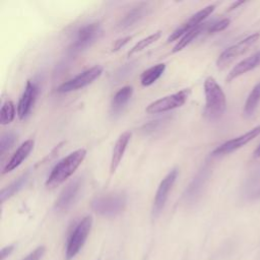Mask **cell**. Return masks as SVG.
<instances>
[{
	"label": "cell",
	"mask_w": 260,
	"mask_h": 260,
	"mask_svg": "<svg viewBox=\"0 0 260 260\" xmlns=\"http://www.w3.org/2000/svg\"><path fill=\"white\" fill-rule=\"evenodd\" d=\"M16 135L13 132H6L1 135L0 138V153L3 154L6 150H8L15 142Z\"/></svg>",
	"instance_id": "484cf974"
},
{
	"label": "cell",
	"mask_w": 260,
	"mask_h": 260,
	"mask_svg": "<svg viewBox=\"0 0 260 260\" xmlns=\"http://www.w3.org/2000/svg\"><path fill=\"white\" fill-rule=\"evenodd\" d=\"M102 72H103L102 66H98V65L93 66V67L79 73L75 77L60 84L57 87V91L60 93H64V92H69V91L80 89V88L90 84L98 77H100Z\"/></svg>",
	"instance_id": "ba28073f"
},
{
	"label": "cell",
	"mask_w": 260,
	"mask_h": 260,
	"mask_svg": "<svg viewBox=\"0 0 260 260\" xmlns=\"http://www.w3.org/2000/svg\"><path fill=\"white\" fill-rule=\"evenodd\" d=\"M260 65V51L254 53L253 55H251L250 57L244 59L243 61H241L240 63H238L228 74L226 77V81H232L235 78L243 75L244 73L253 70L254 68H256L257 66Z\"/></svg>",
	"instance_id": "e0dca14e"
},
{
	"label": "cell",
	"mask_w": 260,
	"mask_h": 260,
	"mask_svg": "<svg viewBox=\"0 0 260 260\" xmlns=\"http://www.w3.org/2000/svg\"><path fill=\"white\" fill-rule=\"evenodd\" d=\"M259 102H260V82H258L253 87V89L251 90L250 94L248 95V98L245 102L243 113H244V116L246 118L253 115V113L256 110Z\"/></svg>",
	"instance_id": "7402d4cb"
},
{
	"label": "cell",
	"mask_w": 260,
	"mask_h": 260,
	"mask_svg": "<svg viewBox=\"0 0 260 260\" xmlns=\"http://www.w3.org/2000/svg\"><path fill=\"white\" fill-rule=\"evenodd\" d=\"M13 249H14V246H13V245H10V246H7V247L2 248L1 253H0V259H1V260H4L6 257H8V256L11 254V252L13 251Z\"/></svg>",
	"instance_id": "4dcf8cb0"
},
{
	"label": "cell",
	"mask_w": 260,
	"mask_h": 260,
	"mask_svg": "<svg viewBox=\"0 0 260 260\" xmlns=\"http://www.w3.org/2000/svg\"><path fill=\"white\" fill-rule=\"evenodd\" d=\"M259 134H260V126H257V127L249 130L248 132H246L236 138L230 139V140L225 141L224 143L220 144L212 151V155L217 156V155H223V154L233 152V151L241 148L242 146H244L245 144H247L254 138H256Z\"/></svg>",
	"instance_id": "4fadbf2b"
},
{
	"label": "cell",
	"mask_w": 260,
	"mask_h": 260,
	"mask_svg": "<svg viewBox=\"0 0 260 260\" xmlns=\"http://www.w3.org/2000/svg\"><path fill=\"white\" fill-rule=\"evenodd\" d=\"M82 186L80 178H76L69 182L60 192L59 197L55 202V209L58 211L68 210L76 201Z\"/></svg>",
	"instance_id": "30bf717a"
},
{
	"label": "cell",
	"mask_w": 260,
	"mask_h": 260,
	"mask_svg": "<svg viewBox=\"0 0 260 260\" xmlns=\"http://www.w3.org/2000/svg\"><path fill=\"white\" fill-rule=\"evenodd\" d=\"M15 117V107L11 101H6L0 110V123L7 125L13 121Z\"/></svg>",
	"instance_id": "d4e9b609"
},
{
	"label": "cell",
	"mask_w": 260,
	"mask_h": 260,
	"mask_svg": "<svg viewBox=\"0 0 260 260\" xmlns=\"http://www.w3.org/2000/svg\"><path fill=\"white\" fill-rule=\"evenodd\" d=\"M133 68H134V64H133V63L125 64L123 67H121V68L118 70V72H117V74H116L117 79H118V80H120L121 78L123 79V78H124L125 76H127L129 73L131 74Z\"/></svg>",
	"instance_id": "83f0119b"
},
{
	"label": "cell",
	"mask_w": 260,
	"mask_h": 260,
	"mask_svg": "<svg viewBox=\"0 0 260 260\" xmlns=\"http://www.w3.org/2000/svg\"><path fill=\"white\" fill-rule=\"evenodd\" d=\"M27 180H28V173H25L22 176H20L17 180H15L13 183H11L9 186L4 188L0 194L1 202H4L5 200L9 199L15 193H17L20 189H22L24 187V185L26 184Z\"/></svg>",
	"instance_id": "603a6c76"
},
{
	"label": "cell",
	"mask_w": 260,
	"mask_h": 260,
	"mask_svg": "<svg viewBox=\"0 0 260 260\" xmlns=\"http://www.w3.org/2000/svg\"><path fill=\"white\" fill-rule=\"evenodd\" d=\"M259 38H260V34L259 32H255V34L250 35L249 37L241 40L237 44L226 48L218 56V58L216 60V66L219 69H223L231 62H233L235 59H237L238 57H240L243 54H245L246 52H248V50L258 41Z\"/></svg>",
	"instance_id": "8992f818"
},
{
	"label": "cell",
	"mask_w": 260,
	"mask_h": 260,
	"mask_svg": "<svg viewBox=\"0 0 260 260\" xmlns=\"http://www.w3.org/2000/svg\"><path fill=\"white\" fill-rule=\"evenodd\" d=\"M204 93V117L209 121H215L223 115L226 109L225 94L213 77H207L205 79Z\"/></svg>",
	"instance_id": "7a4b0ae2"
},
{
	"label": "cell",
	"mask_w": 260,
	"mask_h": 260,
	"mask_svg": "<svg viewBox=\"0 0 260 260\" xmlns=\"http://www.w3.org/2000/svg\"><path fill=\"white\" fill-rule=\"evenodd\" d=\"M160 35H161V32H160L159 30H157V31H155L154 34H151L150 36H148V37H146V38L140 40L138 43H136V44L130 49V51L128 52V56L130 57V56H132V55H134V54H136V53L142 51L143 49H145V48L148 47L149 45L153 44L154 42H156V41L160 38Z\"/></svg>",
	"instance_id": "cb8c5ba5"
},
{
	"label": "cell",
	"mask_w": 260,
	"mask_h": 260,
	"mask_svg": "<svg viewBox=\"0 0 260 260\" xmlns=\"http://www.w3.org/2000/svg\"><path fill=\"white\" fill-rule=\"evenodd\" d=\"M211 23L210 22H205V23H201L199 24L198 26L194 27L193 29H191L190 31H188L187 34H185L180 40L179 42L175 45L174 49H173V53H176V52H179L181 51L182 49H184L186 46H188L192 41H194L197 37H199L202 32L206 31L207 32V29L209 27Z\"/></svg>",
	"instance_id": "ffe728a7"
},
{
	"label": "cell",
	"mask_w": 260,
	"mask_h": 260,
	"mask_svg": "<svg viewBox=\"0 0 260 260\" xmlns=\"http://www.w3.org/2000/svg\"><path fill=\"white\" fill-rule=\"evenodd\" d=\"M189 94H190L189 88L182 89L176 93L164 96L161 99H158L152 102L146 107L145 111L148 114H158V113H164V112H168V111L180 108L186 103Z\"/></svg>",
	"instance_id": "52a82bcc"
},
{
	"label": "cell",
	"mask_w": 260,
	"mask_h": 260,
	"mask_svg": "<svg viewBox=\"0 0 260 260\" xmlns=\"http://www.w3.org/2000/svg\"><path fill=\"white\" fill-rule=\"evenodd\" d=\"M178 176V170L173 169L159 183L158 188L156 190L153 204H152V215L154 217L158 216L161 210L165 207V204L167 202V199L169 197V193L172 190L174 183Z\"/></svg>",
	"instance_id": "9c48e42d"
},
{
	"label": "cell",
	"mask_w": 260,
	"mask_h": 260,
	"mask_svg": "<svg viewBox=\"0 0 260 260\" xmlns=\"http://www.w3.org/2000/svg\"><path fill=\"white\" fill-rule=\"evenodd\" d=\"M215 6L214 5H208L206 7H204L203 9H201L200 11L196 12L195 14H193L187 21H185L184 23H182L179 27H177L168 38V43H171L173 41L178 40L179 38H182L185 34H187L188 31H190L191 29H193L194 27L198 26L199 24H201V22L207 17L209 16L213 10H214Z\"/></svg>",
	"instance_id": "8fae6325"
},
{
	"label": "cell",
	"mask_w": 260,
	"mask_h": 260,
	"mask_svg": "<svg viewBox=\"0 0 260 260\" xmlns=\"http://www.w3.org/2000/svg\"><path fill=\"white\" fill-rule=\"evenodd\" d=\"M208 171L209 170L207 169L206 166L203 167L195 176V178L192 180V182L190 183V185L188 186L184 194V198L186 202H193L200 196L202 188L208 176Z\"/></svg>",
	"instance_id": "2e32d148"
},
{
	"label": "cell",
	"mask_w": 260,
	"mask_h": 260,
	"mask_svg": "<svg viewBox=\"0 0 260 260\" xmlns=\"http://www.w3.org/2000/svg\"><path fill=\"white\" fill-rule=\"evenodd\" d=\"M130 138H131V132L125 131L117 139V141L114 145L112 157H111V164H110L111 174H114L116 172V170L118 169V167L124 156V153H125L127 145L130 141Z\"/></svg>",
	"instance_id": "9a60e30c"
},
{
	"label": "cell",
	"mask_w": 260,
	"mask_h": 260,
	"mask_svg": "<svg viewBox=\"0 0 260 260\" xmlns=\"http://www.w3.org/2000/svg\"><path fill=\"white\" fill-rule=\"evenodd\" d=\"M243 3H244V1H241V2H240V1H238V2H235V3L230 7V9H229V10H233V9H235L237 6H240V5H241V4H243Z\"/></svg>",
	"instance_id": "1f68e13d"
},
{
	"label": "cell",
	"mask_w": 260,
	"mask_h": 260,
	"mask_svg": "<svg viewBox=\"0 0 260 260\" xmlns=\"http://www.w3.org/2000/svg\"><path fill=\"white\" fill-rule=\"evenodd\" d=\"M133 94V87L130 85L123 86L121 89H119L115 95L113 96L112 103H111V114L113 116L120 114L127 103L130 101L131 96Z\"/></svg>",
	"instance_id": "d6986e66"
},
{
	"label": "cell",
	"mask_w": 260,
	"mask_h": 260,
	"mask_svg": "<svg viewBox=\"0 0 260 260\" xmlns=\"http://www.w3.org/2000/svg\"><path fill=\"white\" fill-rule=\"evenodd\" d=\"M127 203V196L123 192H111L94 197L90 202L91 209L102 215L112 217L121 213Z\"/></svg>",
	"instance_id": "3957f363"
},
{
	"label": "cell",
	"mask_w": 260,
	"mask_h": 260,
	"mask_svg": "<svg viewBox=\"0 0 260 260\" xmlns=\"http://www.w3.org/2000/svg\"><path fill=\"white\" fill-rule=\"evenodd\" d=\"M229 24H230V19H228V18L220 19L216 22H211V24L209 25V27L207 29V32L208 34H213V32L223 30L224 28H226L229 26Z\"/></svg>",
	"instance_id": "4316f807"
},
{
	"label": "cell",
	"mask_w": 260,
	"mask_h": 260,
	"mask_svg": "<svg viewBox=\"0 0 260 260\" xmlns=\"http://www.w3.org/2000/svg\"><path fill=\"white\" fill-rule=\"evenodd\" d=\"M147 10H148V6L146 3H140L136 5L123 16L118 26L121 29H127L134 26L147 14Z\"/></svg>",
	"instance_id": "ac0fdd59"
},
{
	"label": "cell",
	"mask_w": 260,
	"mask_h": 260,
	"mask_svg": "<svg viewBox=\"0 0 260 260\" xmlns=\"http://www.w3.org/2000/svg\"><path fill=\"white\" fill-rule=\"evenodd\" d=\"M166 69V64L164 63H159L156 64L148 69H146L142 74H141V84L143 86H149L152 83H154L165 72Z\"/></svg>",
	"instance_id": "44dd1931"
},
{
	"label": "cell",
	"mask_w": 260,
	"mask_h": 260,
	"mask_svg": "<svg viewBox=\"0 0 260 260\" xmlns=\"http://www.w3.org/2000/svg\"><path fill=\"white\" fill-rule=\"evenodd\" d=\"M102 32L101 25L96 22L83 25L77 30L76 37L69 48V52L73 55L82 52L90 47L101 37Z\"/></svg>",
	"instance_id": "5b68a950"
},
{
	"label": "cell",
	"mask_w": 260,
	"mask_h": 260,
	"mask_svg": "<svg viewBox=\"0 0 260 260\" xmlns=\"http://www.w3.org/2000/svg\"><path fill=\"white\" fill-rule=\"evenodd\" d=\"M85 155L86 150L84 148H79L62 158L52 169L46 181V186L48 188H55L65 182L81 165Z\"/></svg>",
	"instance_id": "6da1fadb"
},
{
	"label": "cell",
	"mask_w": 260,
	"mask_h": 260,
	"mask_svg": "<svg viewBox=\"0 0 260 260\" xmlns=\"http://www.w3.org/2000/svg\"><path fill=\"white\" fill-rule=\"evenodd\" d=\"M91 225H92V217L89 215L83 217L76 224V226L70 234V237L67 242L66 252H65V257L67 260H71L80 251L90 232Z\"/></svg>",
	"instance_id": "277c9868"
},
{
	"label": "cell",
	"mask_w": 260,
	"mask_h": 260,
	"mask_svg": "<svg viewBox=\"0 0 260 260\" xmlns=\"http://www.w3.org/2000/svg\"><path fill=\"white\" fill-rule=\"evenodd\" d=\"M34 145H35L34 139L25 140L16 149V151L12 154V156L8 160V162L6 164V166L3 169V174L9 173V172L13 171L14 169H16L17 167H19L22 164V161L29 155V153L31 152V150L34 148Z\"/></svg>",
	"instance_id": "5bb4252c"
},
{
	"label": "cell",
	"mask_w": 260,
	"mask_h": 260,
	"mask_svg": "<svg viewBox=\"0 0 260 260\" xmlns=\"http://www.w3.org/2000/svg\"><path fill=\"white\" fill-rule=\"evenodd\" d=\"M132 39V37H125L122 39H119L115 42L114 46H113V51H118L119 49H121L122 47H124L130 40Z\"/></svg>",
	"instance_id": "f546056e"
},
{
	"label": "cell",
	"mask_w": 260,
	"mask_h": 260,
	"mask_svg": "<svg viewBox=\"0 0 260 260\" xmlns=\"http://www.w3.org/2000/svg\"><path fill=\"white\" fill-rule=\"evenodd\" d=\"M44 253H45V247L41 246V247H38L36 250H34L31 253H29L22 260H40L43 257Z\"/></svg>",
	"instance_id": "f1b7e54d"
},
{
	"label": "cell",
	"mask_w": 260,
	"mask_h": 260,
	"mask_svg": "<svg viewBox=\"0 0 260 260\" xmlns=\"http://www.w3.org/2000/svg\"><path fill=\"white\" fill-rule=\"evenodd\" d=\"M39 94V85L34 80H28L24 87V90L17 104V116L19 119H25L30 113L37 96Z\"/></svg>",
	"instance_id": "7c38bea8"
},
{
	"label": "cell",
	"mask_w": 260,
	"mask_h": 260,
	"mask_svg": "<svg viewBox=\"0 0 260 260\" xmlns=\"http://www.w3.org/2000/svg\"><path fill=\"white\" fill-rule=\"evenodd\" d=\"M253 156H254V157H260V144H259L258 147L255 149Z\"/></svg>",
	"instance_id": "d6a6232c"
}]
</instances>
